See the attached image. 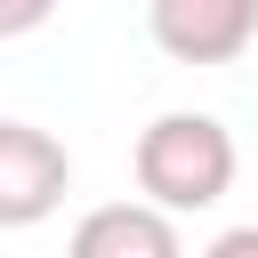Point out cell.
Listing matches in <instances>:
<instances>
[{
    "label": "cell",
    "mask_w": 258,
    "mask_h": 258,
    "mask_svg": "<svg viewBox=\"0 0 258 258\" xmlns=\"http://www.w3.org/2000/svg\"><path fill=\"white\" fill-rule=\"evenodd\" d=\"M145 32L169 64H234L258 40V0H145Z\"/></svg>",
    "instance_id": "3957f363"
},
{
    "label": "cell",
    "mask_w": 258,
    "mask_h": 258,
    "mask_svg": "<svg viewBox=\"0 0 258 258\" xmlns=\"http://www.w3.org/2000/svg\"><path fill=\"white\" fill-rule=\"evenodd\" d=\"M73 194V153L40 121H0V226H40Z\"/></svg>",
    "instance_id": "7a4b0ae2"
},
{
    "label": "cell",
    "mask_w": 258,
    "mask_h": 258,
    "mask_svg": "<svg viewBox=\"0 0 258 258\" xmlns=\"http://www.w3.org/2000/svg\"><path fill=\"white\" fill-rule=\"evenodd\" d=\"M56 16V0H0V40H24Z\"/></svg>",
    "instance_id": "5b68a950"
},
{
    "label": "cell",
    "mask_w": 258,
    "mask_h": 258,
    "mask_svg": "<svg viewBox=\"0 0 258 258\" xmlns=\"http://www.w3.org/2000/svg\"><path fill=\"white\" fill-rule=\"evenodd\" d=\"M202 258H258V226H226V234H218Z\"/></svg>",
    "instance_id": "8992f818"
},
{
    "label": "cell",
    "mask_w": 258,
    "mask_h": 258,
    "mask_svg": "<svg viewBox=\"0 0 258 258\" xmlns=\"http://www.w3.org/2000/svg\"><path fill=\"white\" fill-rule=\"evenodd\" d=\"M129 169H137V194L169 218H194V210H218L242 153H234V129L218 113H153L129 145Z\"/></svg>",
    "instance_id": "6da1fadb"
},
{
    "label": "cell",
    "mask_w": 258,
    "mask_h": 258,
    "mask_svg": "<svg viewBox=\"0 0 258 258\" xmlns=\"http://www.w3.org/2000/svg\"><path fill=\"white\" fill-rule=\"evenodd\" d=\"M64 258H185V242H177V218L153 202H97L81 210Z\"/></svg>",
    "instance_id": "277c9868"
}]
</instances>
